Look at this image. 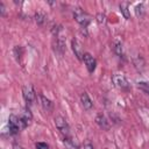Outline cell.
<instances>
[{"instance_id": "6", "label": "cell", "mask_w": 149, "mask_h": 149, "mask_svg": "<svg viewBox=\"0 0 149 149\" xmlns=\"http://www.w3.org/2000/svg\"><path fill=\"white\" fill-rule=\"evenodd\" d=\"M83 61H84V63H85V65H86L88 72L92 73V72L95 70V65H97V61H95V58H94L91 54L85 52V54H84V57H83Z\"/></svg>"}, {"instance_id": "19", "label": "cell", "mask_w": 149, "mask_h": 149, "mask_svg": "<svg viewBox=\"0 0 149 149\" xmlns=\"http://www.w3.org/2000/svg\"><path fill=\"white\" fill-rule=\"evenodd\" d=\"M84 149H94V148L91 142H86V143H84Z\"/></svg>"}, {"instance_id": "7", "label": "cell", "mask_w": 149, "mask_h": 149, "mask_svg": "<svg viewBox=\"0 0 149 149\" xmlns=\"http://www.w3.org/2000/svg\"><path fill=\"white\" fill-rule=\"evenodd\" d=\"M95 122H97V125H98L100 128H102L104 130H108V129H109V122H108L107 118H106L102 113L97 114V116H95Z\"/></svg>"}, {"instance_id": "10", "label": "cell", "mask_w": 149, "mask_h": 149, "mask_svg": "<svg viewBox=\"0 0 149 149\" xmlns=\"http://www.w3.org/2000/svg\"><path fill=\"white\" fill-rule=\"evenodd\" d=\"M120 10H121L122 15L125 16V19H127V20L130 19V13H129V5H128V2H121V3H120Z\"/></svg>"}, {"instance_id": "12", "label": "cell", "mask_w": 149, "mask_h": 149, "mask_svg": "<svg viewBox=\"0 0 149 149\" xmlns=\"http://www.w3.org/2000/svg\"><path fill=\"white\" fill-rule=\"evenodd\" d=\"M113 50H114V52H115L118 56H120V57L123 56V50H122V44H121V42L115 41V42H114Z\"/></svg>"}, {"instance_id": "2", "label": "cell", "mask_w": 149, "mask_h": 149, "mask_svg": "<svg viewBox=\"0 0 149 149\" xmlns=\"http://www.w3.org/2000/svg\"><path fill=\"white\" fill-rule=\"evenodd\" d=\"M112 81H113V84H114L116 87H119V88H121V90H128V88H129L128 80H127L126 77H125L123 74H121V73H114V74L112 76Z\"/></svg>"}, {"instance_id": "9", "label": "cell", "mask_w": 149, "mask_h": 149, "mask_svg": "<svg viewBox=\"0 0 149 149\" xmlns=\"http://www.w3.org/2000/svg\"><path fill=\"white\" fill-rule=\"evenodd\" d=\"M80 102H81V106L84 107V109H91L92 106H93L92 100L90 99V97H88V94L86 92L81 93V95H80Z\"/></svg>"}, {"instance_id": "13", "label": "cell", "mask_w": 149, "mask_h": 149, "mask_svg": "<svg viewBox=\"0 0 149 149\" xmlns=\"http://www.w3.org/2000/svg\"><path fill=\"white\" fill-rule=\"evenodd\" d=\"M133 62H134L135 68H136V69H139V70H140V68L142 69V68H143V65H144V61H143V59H142V57H141V56H139V55H137V57H134V58H133Z\"/></svg>"}, {"instance_id": "1", "label": "cell", "mask_w": 149, "mask_h": 149, "mask_svg": "<svg viewBox=\"0 0 149 149\" xmlns=\"http://www.w3.org/2000/svg\"><path fill=\"white\" fill-rule=\"evenodd\" d=\"M73 17L83 28H85L91 21V16L86 12H84L80 7H76L73 9Z\"/></svg>"}, {"instance_id": "5", "label": "cell", "mask_w": 149, "mask_h": 149, "mask_svg": "<svg viewBox=\"0 0 149 149\" xmlns=\"http://www.w3.org/2000/svg\"><path fill=\"white\" fill-rule=\"evenodd\" d=\"M22 94H23L24 100L28 104H33L34 102V100H35V92H34L33 85H30V84L24 85L23 88H22Z\"/></svg>"}, {"instance_id": "17", "label": "cell", "mask_w": 149, "mask_h": 149, "mask_svg": "<svg viewBox=\"0 0 149 149\" xmlns=\"http://www.w3.org/2000/svg\"><path fill=\"white\" fill-rule=\"evenodd\" d=\"M95 19H97L98 23H100V24H104L106 22V15L102 14V13H98L97 16H95Z\"/></svg>"}, {"instance_id": "11", "label": "cell", "mask_w": 149, "mask_h": 149, "mask_svg": "<svg viewBox=\"0 0 149 149\" xmlns=\"http://www.w3.org/2000/svg\"><path fill=\"white\" fill-rule=\"evenodd\" d=\"M40 99H41V104H42V106H43V108L45 111H51L52 109V102H51V100H49L48 98H45L42 94L40 95Z\"/></svg>"}, {"instance_id": "18", "label": "cell", "mask_w": 149, "mask_h": 149, "mask_svg": "<svg viewBox=\"0 0 149 149\" xmlns=\"http://www.w3.org/2000/svg\"><path fill=\"white\" fill-rule=\"evenodd\" d=\"M36 149H49V146L45 142H37L36 143Z\"/></svg>"}, {"instance_id": "3", "label": "cell", "mask_w": 149, "mask_h": 149, "mask_svg": "<svg viewBox=\"0 0 149 149\" xmlns=\"http://www.w3.org/2000/svg\"><path fill=\"white\" fill-rule=\"evenodd\" d=\"M55 125L57 127V129L63 134V135H69L70 133V127L66 122V120L62 116H56L55 118Z\"/></svg>"}, {"instance_id": "8", "label": "cell", "mask_w": 149, "mask_h": 149, "mask_svg": "<svg viewBox=\"0 0 149 149\" xmlns=\"http://www.w3.org/2000/svg\"><path fill=\"white\" fill-rule=\"evenodd\" d=\"M71 45H72V50H73V52H74V56H76L78 59H83V57H84V51H83V48H81L80 43H79L77 40H72Z\"/></svg>"}, {"instance_id": "21", "label": "cell", "mask_w": 149, "mask_h": 149, "mask_svg": "<svg viewBox=\"0 0 149 149\" xmlns=\"http://www.w3.org/2000/svg\"><path fill=\"white\" fill-rule=\"evenodd\" d=\"M16 149H23L22 147H16Z\"/></svg>"}, {"instance_id": "20", "label": "cell", "mask_w": 149, "mask_h": 149, "mask_svg": "<svg viewBox=\"0 0 149 149\" xmlns=\"http://www.w3.org/2000/svg\"><path fill=\"white\" fill-rule=\"evenodd\" d=\"M0 10H1V15L3 16V15H5V10H6V9H5V5H3L2 2L0 3Z\"/></svg>"}, {"instance_id": "14", "label": "cell", "mask_w": 149, "mask_h": 149, "mask_svg": "<svg viewBox=\"0 0 149 149\" xmlns=\"http://www.w3.org/2000/svg\"><path fill=\"white\" fill-rule=\"evenodd\" d=\"M35 21H36L37 24L42 26L44 23V21H45V15L43 13H36L35 14Z\"/></svg>"}, {"instance_id": "4", "label": "cell", "mask_w": 149, "mask_h": 149, "mask_svg": "<svg viewBox=\"0 0 149 149\" xmlns=\"http://www.w3.org/2000/svg\"><path fill=\"white\" fill-rule=\"evenodd\" d=\"M8 127H9V132L10 134H17L20 128H21V123H20V118H17L16 115H9L8 119Z\"/></svg>"}, {"instance_id": "16", "label": "cell", "mask_w": 149, "mask_h": 149, "mask_svg": "<svg viewBox=\"0 0 149 149\" xmlns=\"http://www.w3.org/2000/svg\"><path fill=\"white\" fill-rule=\"evenodd\" d=\"M143 13H144V6H143V3L136 5L135 6V14H136V16H142Z\"/></svg>"}, {"instance_id": "15", "label": "cell", "mask_w": 149, "mask_h": 149, "mask_svg": "<svg viewBox=\"0 0 149 149\" xmlns=\"http://www.w3.org/2000/svg\"><path fill=\"white\" fill-rule=\"evenodd\" d=\"M139 88H141L142 91H144L147 94H149V83L148 81H139L137 83Z\"/></svg>"}]
</instances>
